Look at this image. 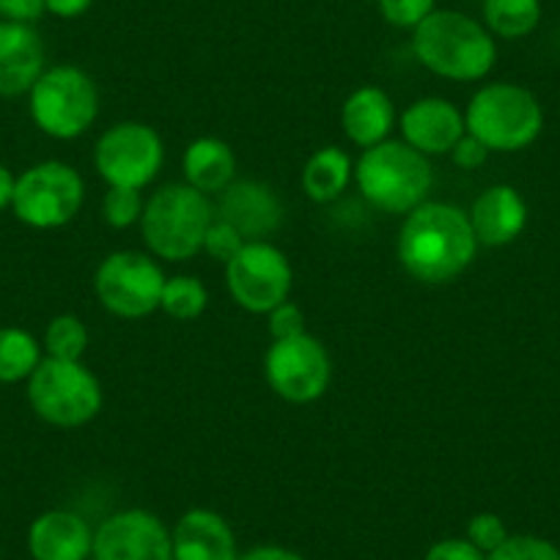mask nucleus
<instances>
[{
    "instance_id": "obj_1",
    "label": "nucleus",
    "mask_w": 560,
    "mask_h": 560,
    "mask_svg": "<svg viewBox=\"0 0 560 560\" xmlns=\"http://www.w3.org/2000/svg\"><path fill=\"white\" fill-rule=\"evenodd\" d=\"M478 240L470 218L454 203L427 201L404 218L396 256L420 283H451L476 261Z\"/></svg>"
},
{
    "instance_id": "obj_2",
    "label": "nucleus",
    "mask_w": 560,
    "mask_h": 560,
    "mask_svg": "<svg viewBox=\"0 0 560 560\" xmlns=\"http://www.w3.org/2000/svg\"><path fill=\"white\" fill-rule=\"evenodd\" d=\"M412 52L438 78L476 83L494 69L498 42L487 25L454 9H434L412 31Z\"/></svg>"
},
{
    "instance_id": "obj_3",
    "label": "nucleus",
    "mask_w": 560,
    "mask_h": 560,
    "mask_svg": "<svg viewBox=\"0 0 560 560\" xmlns=\"http://www.w3.org/2000/svg\"><path fill=\"white\" fill-rule=\"evenodd\" d=\"M354 182L365 201L387 214H409L427 203L434 185V171L427 154L404 140L371 147L354 165Z\"/></svg>"
},
{
    "instance_id": "obj_4",
    "label": "nucleus",
    "mask_w": 560,
    "mask_h": 560,
    "mask_svg": "<svg viewBox=\"0 0 560 560\" xmlns=\"http://www.w3.org/2000/svg\"><path fill=\"white\" fill-rule=\"evenodd\" d=\"M214 220V207L209 196L182 185H165L143 207L140 234L149 253L165 261H187L203 253V240Z\"/></svg>"
},
{
    "instance_id": "obj_5",
    "label": "nucleus",
    "mask_w": 560,
    "mask_h": 560,
    "mask_svg": "<svg viewBox=\"0 0 560 560\" xmlns=\"http://www.w3.org/2000/svg\"><path fill=\"white\" fill-rule=\"evenodd\" d=\"M465 124L489 152H522L541 135L544 107L525 85L489 83L472 94Z\"/></svg>"
},
{
    "instance_id": "obj_6",
    "label": "nucleus",
    "mask_w": 560,
    "mask_h": 560,
    "mask_svg": "<svg viewBox=\"0 0 560 560\" xmlns=\"http://www.w3.org/2000/svg\"><path fill=\"white\" fill-rule=\"evenodd\" d=\"M100 380L83 360L42 358L28 376V404L45 423L58 429H78L102 412Z\"/></svg>"
},
{
    "instance_id": "obj_7",
    "label": "nucleus",
    "mask_w": 560,
    "mask_h": 560,
    "mask_svg": "<svg viewBox=\"0 0 560 560\" xmlns=\"http://www.w3.org/2000/svg\"><path fill=\"white\" fill-rule=\"evenodd\" d=\"M28 110L45 135L56 140H74L89 132L100 116V89L80 67H50L28 91Z\"/></svg>"
},
{
    "instance_id": "obj_8",
    "label": "nucleus",
    "mask_w": 560,
    "mask_h": 560,
    "mask_svg": "<svg viewBox=\"0 0 560 560\" xmlns=\"http://www.w3.org/2000/svg\"><path fill=\"white\" fill-rule=\"evenodd\" d=\"M85 201V182L78 168L61 160L31 165L18 176L12 209L20 223L39 231L72 223Z\"/></svg>"
},
{
    "instance_id": "obj_9",
    "label": "nucleus",
    "mask_w": 560,
    "mask_h": 560,
    "mask_svg": "<svg viewBox=\"0 0 560 560\" xmlns=\"http://www.w3.org/2000/svg\"><path fill=\"white\" fill-rule=\"evenodd\" d=\"M165 272L149 253L116 250L96 267L94 292L102 308L118 319H143L160 311Z\"/></svg>"
},
{
    "instance_id": "obj_10",
    "label": "nucleus",
    "mask_w": 560,
    "mask_h": 560,
    "mask_svg": "<svg viewBox=\"0 0 560 560\" xmlns=\"http://www.w3.org/2000/svg\"><path fill=\"white\" fill-rule=\"evenodd\" d=\"M163 163V138L143 121H118L96 140L94 168L110 187L143 190L158 179Z\"/></svg>"
},
{
    "instance_id": "obj_11",
    "label": "nucleus",
    "mask_w": 560,
    "mask_h": 560,
    "mask_svg": "<svg viewBox=\"0 0 560 560\" xmlns=\"http://www.w3.org/2000/svg\"><path fill=\"white\" fill-rule=\"evenodd\" d=\"M292 264L287 253L272 242H245L240 253L225 264V287L231 300L247 314H264L287 303L292 294Z\"/></svg>"
},
{
    "instance_id": "obj_12",
    "label": "nucleus",
    "mask_w": 560,
    "mask_h": 560,
    "mask_svg": "<svg viewBox=\"0 0 560 560\" xmlns=\"http://www.w3.org/2000/svg\"><path fill=\"white\" fill-rule=\"evenodd\" d=\"M264 376L275 396H280L283 401L311 404L325 396L330 387V352L311 332L272 341L264 354Z\"/></svg>"
},
{
    "instance_id": "obj_13",
    "label": "nucleus",
    "mask_w": 560,
    "mask_h": 560,
    "mask_svg": "<svg viewBox=\"0 0 560 560\" xmlns=\"http://www.w3.org/2000/svg\"><path fill=\"white\" fill-rule=\"evenodd\" d=\"M91 555L94 560H174V541L152 511L127 509L102 522Z\"/></svg>"
},
{
    "instance_id": "obj_14",
    "label": "nucleus",
    "mask_w": 560,
    "mask_h": 560,
    "mask_svg": "<svg viewBox=\"0 0 560 560\" xmlns=\"http://www.w3.org/2000/svg\"><path fill=\"white\" fill-rule=\"evenodd\" d=\"M401 140L427 158H443L467 135L465 113L443 96L415 100L398 118Z\"/></svg>"
},
{
    "instance_id": "obj_15",
    "label": "nucleus",
    "mask_w": 560,
    "mask_h": 560,
    "mask_svg": "<svg viewBox=\"0 0 560 560\" xmlns=\"http://www.w3.org/2000/svg\"><path fill=\"white\" fill-rule=\"evenodd\" d=\"M214 218L225 220L234 225L247 242L267 240L269 234L280 229L283 223V203L275 196V190L264 182L242 179L231 182L220 192V203L214 209Z\"/></svg>"
},
{
    "instance_id": "obj_16",
    "label": "nucleus",
    "mask_w": 560,
    "mask_h": 560,
    "mask_svg": "<svg viewBox=\"0 0 560 560\" xmlns=\"http://www.w3.org/2000/svg\"><path fill=\"white\" fill-rule=\"evenodd\" d=\"M45 72V45L34 25L0 20V96H20Z\"/></svg>"
},
{
    "instance_id": "obj_17",
    "label": "nucleus",
    "mask_w": 560,
    "mask_h": 560,
    "mask_svg": "<svg viewBox=\"0 0 560 560\" xmlns=\"http://www.w3.org/2000/svg\"><path fill=\"white\" fill-rule=\"evenodd\" d=\"M472 231L478 245L503 247L520 240L527 225V201L511 185H492L472 201L470 212Z\"/></svg>"
},
{
    "instance_id": "obj_18",
    "label": "nucleus",
    "mask_w": 560,
    "mask_h": 560,
    "mask_svg": "<svg viewBox=\"0 0 560 560\" xmlns=\"http://www.w3.org/2000/svg\"><path fill=\"white\" fill-rule=\"evenodd\" d=\"M28 549L34 560H85L94 552V533L74 511H45L31 522Z\"/></svg>"
},
{
    "instance_id": "obj_19",
    "label": "nucleus",
    "mask_w": 560,
    "mask_h": 560,
    "mask_svg": "<svg viewBox=\"0 0 560 560\" xmlns=\"http://www.w3.org/2000/svg\"><path fill=\"white\" fill-rule=\"evenodd\" d=\"M171 541H174V560H240L234 530L218 511H187L176 522Z\"/></svg>"
},
{
    "instance_id": "obj_20",
    "label": "nucleus",
    "mask_w": 560,
    "mask_h": 560,
    "mask_svg": "<svg viewBox=\"0 0 560 560\" xmlns=\"http://www.w3.org/2000/svg\"><path fill=\"white\" fill-rule=\"evenodd\" d=\"M341 127L343 135L363 152L385 143L396 127V107L390 94L380 85H363L352 91L341 107Z\"/></svg>"
},
{
    "instance_id": "obj_21",
    "label": "nucleus",
    "mask_w": 560,
    "mask_h": 560,
    "mask_svg": "<svg viewBox=\"0 0 560 560\" xmlns=\"http://www.w3.org/2000/svg\"><path fill=\"white\" fill-rule=\"evenodd\" d=\"M182 171L187 185L203 196H220L231 182H236V154L225 140L203 135L185 149Z\"/></svg>"
},
{
    "instance_id": "obj_22",
    "label": "nucleus",
    "mask_w": 560,
    "mask_h": 560,
    "mask_svg": "<svg viewBox=\"0 0 560 560\" xmlns=\"http://www.w3.org/2000/svg\"><path fill=\"white\" fill-rule=\"evenodd\" d=\"M354 179V165L343 149L325 147L308 158L303 168V192L316 203H332Z\"/></svg>"
},
{
    "instance_id": "obj_23",
    "label": "nucleus",
    "mask_w": 560,
    "mask_h": 560,
    "mask_svg": "<svg viewBox=\"0 0 560 560\" xmlns=\"http://www.w3.org/2000/svg\"><path fill=\"white\" fill-rule=\"evenodd\" d=\"M541 23V0H483V25L498 39H525Z\"/></svg>"
},
{
    "instance_id": "obj_24",
    "label": "nucleus",
    "mask_w": 560,
    "mask_h": 560,
    "mask_svg": "<svg viewBox=\"0 0 560 560\" xmlns=\"http://www.w3.org/2000/svg\"><path fill=\"white\" fill-rule=\"evenodd\" d=\"M42 363V347L23 327H0V385L28 380Z\"/></svg>"
},
{
    "instance_id": "obj_25",
    "label": "nucleus",
    "mask_w": 560,
    "mask_h": 560,
    "mask_svg": "<svg viewBox=\"0 0 560 560\" xmlns=\"http://www.w3.org/2000/svg\"><path fill=\"white\" fill-rule=\"evenodd\" d=\"M209 292L196 275H176V278L165 280L163 300H160V311L179 322H192L207 311Z\"/></svg>"
},
{
    "instance_id": "obj_26",
    "label": "nucleus",
    "mask_w": 560,
    "mask_h": 560,
    "mask_svg": "<svg viewBox=\"0 0 560 560\" xmlns=\"http://www.w3.org/2000/svg\"><path fill=\"white\" fill-rule=\"evenodd\" d=\"M42 347H45L47 358L83 360L85 349H89V327H85V322L74 314L56 316V319H50V325H47Z\"/></svg>"
},
{
    "instance_id": "obj_27",
    "label": "nucleus",
    "mask_w": 560,
    "mask_h": 560,
    "mask_svg": "<svg viewBox=\"0 0 560 560\" xmlns=\"http://www.w3.org/2000/svg\"><path fill=\"white\" fill-rule=\"evenodd\" d=\"M143 207H147V198L140 196V190H132V187H107L105 198H102V220L110 229H129V225L140 223Z\"/></svg>"
},
{
    "instance_id": "obj_28",
    "label": "nucleus",
    "mask_w": 560,
    "mask_h": 560,
    "mask_svg": "<svg viewBox=\"0 0 560 560\" xmlns=\"http://www.w3.org/2000/svg\"><path fill=\"white\" fill-rule=\"evenodd\" d=\"M376 9L393 28L415 31L438 9V0H376Z\"/></svg>"
},
{
    "instance_id": "obj_29",
    "label": "nucleus",
    "mask_w": 560,
    "mask_h": 560,
    "mask_svg": "<svg viewBox=\"0 0 560 560\" xmlns=\"http://www.w3.org/2000/svg\"><path fill=\"white\" fill-rule=\"evenodd\" d=\"M487 560H560V549L538 536H509Z\"/></svg>"
},
{
    "instance_id": "obj_30",
    "label": "nucleus",
    "mask_w": 560,
    "mask_h": 560,
    "mask_svg": "<svg viewBox=\"0 0 560 560\" xmlns=\"http://www.w3.org/2000/svg\"><path fill=\"white\" fill-rule=\"evenodd\" d=\"M245 242L247 240L234 229V225L225 223V220H220V218H214L212 225H209V231H207V240H203V253H207L209 258H214V261L229 264L231 258H234L236 253L245 247Z\"/></svg>"
},
{
    "instance_id": "obj_31",
    "label": "nucleus",
    "mask_w": 560,
    "mask_h": 560,
    "mask_svg": "<svg viewBox=\"0 0 560 560\" xmlns=\"http://www.w3.org/2000/svg\"><path fill=\"white\" fill-rule=\"evenodd\" d=\"M509 538V530H505V522L500 520L492 511H483V514H476L467 525V541L476 544L483 555L494 552L500 544Z\"/></svg>"
},
{
    "instance_id": "obj_32",
    "label": "nucleus",
    "mask_w": 560,
    "mask_h": 560,
    "mask_svg": "<svg viewBox=\"0 0 560 560\" xmlns=\"http://www.w3.org/2000/svg\"><path fill=\"white\" fill-rule=\"evenodd\" d=\"M269 336L272 341H283V338H294V336H303L305 330V314L300 305L294 303H280L278 308L269 311Z\"/></svg>"
},
{
    "instance_id": "obj_33",
    "label": "nucleus",
    "mask_w": 560,
    "mask_h": 560,
    "mask_svg": "<svg viewBox=\"0 0 560 560\" xmlns=\"http://www.w3.org/2000/svg\"><path fill=\"white\" fill-rule=\"evenodd\" d=\"M423 560H487L481 549L476 544H470L467 538H443V541L434 544L427 552Z\"/></svg>"
},
{
    "instance_id": "obj_34",
    "label": "nucleus",
    "mask_w": 560,
    "mask_h": 560,
    "mask_svg": "<svg viewBox=\"0 0 560 560\" xmlns=\"http://www.w3.org/2000/svg\"><path fill=\"white\" fill-rule=\"evenodd\" d=\"M487 158H489V149L483 147L481 140L472 138L470 132H467L465 138H462L459 143H456L454 152H451V160H454L456 168H462V171L481 168V165L487 163Z\"/></svg>"
},
{
    "instance_id": "obj_35",
    "label": "nucleus",
    "mask_w": 560,
    "mask_h": 560,
    "mask_svg": "<svg viewBox=\"0 0 560 560\" xmlns=\"http://www.w3.org/2000/svg\"><path fill=\"white\" fill-rule=\"evenodd\" d=\"M45 14V0H0V20L34 25Z\"/></svg>"
},
{
    "instance_id": "obj_36",
    "label": "nucleus",
    "mask_w": 560,
    "mask_h": 560,
    "mask_svg": "<svg viewBox=\"0 0 560 560\" xmlns=\"http://www.w3.org/2000/svg\"><path fill=\"white\" fill-rule=\"evenodd\" d=\"M94 0H45V12L61 20H78L91 9Z\"/></svg>"
},
{
    "instance_id": "obj_37",
    "label": "nucleus",
    "mask_w": 560,
    "mask_h": 560,
    "mask_svg": "<svg viewBox=\"0 0 560 560\" xmlns=\"http://www.w3.org/2000/svg\"><path fill=\"white\" fill-rule=\"evenodd\" d=\"M240 560H305V558H303V555L294 552V549L275 547V544H267V547L250 549V552L242 555Z\"/></svg>"
},
{
    "instance_id": "obj_38",
    "label": "nucleus",
    "mask_w": 560,
    "mask_h": 560,
    "mask_svg": "<svg viewBox=\"0 0 560 560\" xmlns=\"http://www.w3.org/2000/svg\"><path fill=\"white\" fill-rule=\"evenodd\" d=\"M14 185H18V179H14L12 171H9L7 165H0V212L7 207H12Z\"/></svg>"
}]
</instances>
